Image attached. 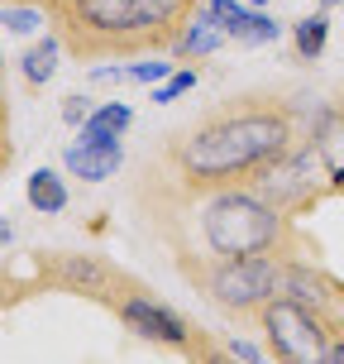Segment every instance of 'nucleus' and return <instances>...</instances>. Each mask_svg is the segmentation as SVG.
<instances>
[{"mask_svg": "<svg viewBox=\"0 0 344 364\" xmlns=\"http://www.w3.org/2000/svg\"><path fill=\"white\" fill-rule=\"evenodd\" d=\"M139 206L177 269L196 259L230 255H316V240L301 230V220L277 211L268 197H258L244 182L239 187H187L148 159L144 182H139Z\"/></svg>", "mask_w": 344, "mask_h": 364, "instance_id": "obj_1", "label": "nucleus"}, {"mask_svg": "<svg viewBox=\"0 0 344 364\" xmlns=\"http://www.w3.org/2000/svg\"><path fill=\"white\" fill-rule=\"evenodd\" d=\"M311 120L316 110L292 96L244 91L163 134L153 164L187 187H239L277 154H287L296 139H306Z\"/></svg>", "mask_w": 344, "mask_h": 364, "instance_id": "obj_2", "label": "nucleus"}, {"mask_svg": "<svg viewBox=\"0 0 344 364\" xmlns=\"http://www.w3.org/2000/svg\"><path fill=\"white\" fill-rule=\"evenodd\" d=\"M53 34L77 63L167 53L201 0H43Z\"/></svg>", "mask_w": 344, "mask_h": 364, "instance_id": "obj_3", "label": "nucleus"}, {"mask_svg": "<svg viewBox=\"0 0 344 364\" xmlns=\"http://www.w3.org/2000/svg\"><path fill=\"white\" fill-rule=\"evenodd\" d=\"M282 255H230V259H196L182 264V278L211 302L216 311H225L230 321H249L268 307L277 288H282Z\"/></svg>", "mask_w": 344, "mask_h": 364, "instance_id": "obj_4", "label": "nucleus"}, {"mask_svg": "<svg viewBox=\"0 0 344 364\" xmlns=\"http://www.w3.org/2000/svg\"><path fill=\"white\" fill-rule=\"evenodd\" d=\"M254 326L263 331L268 360H277V364H326V350L344 331V316L340 311L306 307V302L277 292L268 307L254 316Z\"/></svg>", "mask_w": 344, "mask_h": 364, "instance_id": "obj_5", "label": "nucleus"}, {"mask_svg": "<svg viewBox=\"0 0 344 364\" xmlns=\"http://www.w3.org/2000/svg\"><path fill=\"white\" fill-rule=\"evenodd\" d=\"M244 187H254L258 197H268L277 211H287L296 220L311 216L326 197H335V178H330V168H326V159H321V149H316L311 134L296 139L287 154H277L272 164H263Z\"/></svg>", "mask_w": 344, "mask_h": 364, "instance_id": "obj_6", "label": "nucleus"}, {"mask_svg": "<svg viewBox=\"0 0 344 364\" xmlns=\"http://www.w3.org/2000/svg\"><path fill=\"white\" fill-rule=\"evenodd\" d=\"M115 316H120V326L134 331L139 341H153V346H167V350H182V355H196V360H225V346H211L206 341V331L192 326L182 311H172L167 302H158L144 283H134L125 278L115 297L106 302Z\"/></svg>", "mask_w": 344, "mask_h": 364, "instance_id": "obj_7", "label": "nucleus"}, {"mask_svg": "<svg viewBox=\"0 0 344 364\" xmlns=\"http://www.w3.org/2000/svg\"><path fill=\"white\" fill-rule=\"evenodd\" d=\"M38 283H48L57 292H77V297H91V302H101L106 307L115 288L125 283V273L106 264V259L96 255H62V250H48V255H38Z\"/></svg>", "mask_w": 344, "mask_h": 364, "instance_id": "obj_8", "label": "nucleus"}, {"mask_svg": "<svg viewBox=\"0 0 344 364\" xmlns=\"http://www.w3.org/2000/svg\"><path fill=\"white\" fill-rule=\"evenodd\" d=\"M282 297H296V302H306V307H321V311H340L344 316V283L335 273L321 269V259L316 255H296L282 264Z\"/></svg>", "mask_w": 344, "mask_h": 364, "instance_id": "obj_9", "label": "nucleus"}, {"mask_svg": "<svg viewBox=\"0 0 344 364\" xmlns=\"http://www.w3.org/2000/svg\"><path fill=\"white\" fill-rule=\"evenodd\" d=\"M311 139H316V149H321L330 178H335V192L344 197V96H340V101H330V106H316Z\"/></svg>", "mask_w": 344, "mask_h": 364, "instance_id": "obj_10", "label": "nucleus"}, {"mask_svg": "<svg viewBox=\"0 0 344 364\" xmlns=\"http://www.w3.org/2000/svg\"><path fill=\"white\" fill-rule=\"evenodd\" d=\"M62 168L82 182H106L125 168V144H120V139H110V144H82V139H77V144L62 154Z\"/></svg>", "mask_w": 344, "mask_h": 364, "instance_id": "obj_11", "label": "nucleus"}, {"mask_svg": "<svg viewBox=\"0 0 344 364\" xmlns=\"http://www.w3.org/2000/svg\"><path fill=\"white\" fill-rule=\"evenodd\" d=\"M225 29H220V19L211 15V5H201L196 15L187 19V29L177 34V43L167 48V53L177 58V63H201V58H211V53H220V43H225Z\"/></svg>", "mask_w": 344, "mask_h": 364, "instance_id": "obj_12", "label": "nucleus"}, {"mask_svg": "<svg viewBox=\"0 0 344 364\" xmlns=\"http://www.w3.org/2000/svg\"><path fill=\"white\" fill-rule=\"evenodd\" d=\"M67 53V43L57 34H43L38 43H29L24 53H19V82L29 91H38V87H48L53 82V73H57V58Z\"/></svg>", "mask_w": 344, "mask_h": 364, "instance_id": "obj_13", "label": "nucleus"}, {"mask_svg": "<svg viewBox=\"0 0 344 364\" xmlns=\"http://www.w3.org/2000/svg\"><path fill=\"white\" fill-rule=\"evenodd\" d=\"M129 125H134V110H129L125 101H106V106L91 110V120L77 129V134H82V144H110V139H120Z\"/></svg>", "mask_w": 344, "mask_h": 364, "instance_id": "obj_14", "label": "nucleus"}, {"mask_svg": "<svg viewBox=\"0 0 344 364\" xmlns=\"http://www.w3.org/2000/svg\"><path fill=\"white\" fill-rule=\"evenodd\" d=\"M29 206H34L38 216L67 211V182H62V173H53V168H34V173H29Z\"/></svg>", "mask_w": 344, "mask_h": 364, "instance_id": "obj_15", "label": "nucleus"}, {"mask_svg": "<svg viewBox=\"0 0 344 364\" xmlns=\"http://www.w3.org/2000/svg\"><path fill=\"white\" fill-rule=\"evenodd\" d=\"M292 43H296V58H301V63H316L330 43V15L316 10V15L296 19V24H292Z\"/></svg>", "mask_w": 344, "mask_h": 364, "instance_id": "obj_16", "label": "nucleus"}, {"mask_svg": "<svg viewBox=\"0 0 344 364\" xmlns=\"http://www.w3.org/2000/svg\"><path fill=\"white\" fill-rule=\"evenodd\" d=\"M0 19H5L10 34H34V29H43V24H53L38 0H5V5H0Z\"/></svg>", "mask_w": 344, "mask_h": 364, "instance_id": "obj_17", "label": "nucleus"}, {"mask_svg": "<svg viewBox=\"0 0 344 364\" xmlns=\"http://www.w3.org/2000/svg\"><path fill=\"white\" fill-rule=\"evenodd\" d=\"M206 5H211V15L220 19V29L239 43V34L249 29V15H254V10H244V0H206Z\"/></svg>", "mask_w": 344, "mask_h": 364, "instance_id": "obj_18", "label": "nucleus"}, {"mask_svg": "<svg viewBox=\"0 0 344 364\" xmlns=\"http://www.w3.org/2000/svg\"><path fill=\"white\" fill-rule=\"evenodd\" d=\"M196 82H201V73H196V68H177V73L167 77L163 87L153 91V101H158V106H172V101H177V96H187V91L196 87Z\"/></svg>", "mask_w": 344, "mask_h": 364, "instance_id": "obj_19", "label": "nucleus"}, {"mask_svg": "<svg viewBox=\"0 0 344 364\" xmlns=\"http://www.w3.org/2000/svg\"><path fill=\"white\" fill-rule=\"evenodd\" d=\"M277 34H282V24L272 15H263V10H254V15H249V29L239 34V43H272Z\"/></svg>", "mask_w": 344, "mask_h": 364, "instance_id": "obj_20", "label": "nucleus"}, {"mask_svg": "<svg viewBox=\"0 0 344 364\" xmlns=\"http://www.w3.org/2000/svg\"><path fill=\"white\" fill-rule=\"evenodd\" d=\"M91 110H96V106H91V96H82V91L62 96V120H67V125H77V129H82V125L91 120Z\"/></svg>", "mask_w": 344, "mask_h": 364, "instance_id": "obj_21", "label": "nucleus"}, {"mask_svg": "<svg viewBox=\"0 0 344 364\" xmlns=\"http://www.w3.org/2000/svg\"><path fill=\"white\" fill-rule=\"evenodd\" d=\"M172 73H177L172 63H134V68H129V82H144V87H153V82H167Z\"/></svg>", "mask_w": 344, "mask_h": 364, "instance_id": "obj_22", "label": "nucleus"}, {"mask_svg": "<svg viewBox=\"0 0 344 364\" xmlns=\"http://www.w3.org/2000/svg\"><path fill=\"white\" fill-rule=\"evenodd\" d=\"M326 364H344V331L330 341V350H326Z\"/></svg>", "mask_w": 344, "mask_h": 364, "instance_id": "obj_23", "label": "nucleus"}, {"mask_svg": "<svg viewBox=\"0 0 344 364\" xmlns=\"http://www.w3.org/2000/svg\"><path fill=\"white\" fill-rule=\"evenodd\" d=\"M244 5H268V0H244Z\"/></svg>", "mask_w": 344, "mask_h": 364, "instance_id": "obj_24", "label": "nucleus"}, {"mask_svg": "<svg viewBox=\"0 0 344 364\" xmlns=\"http://www.w3.org/2000/svg\"><path fill=\"white\" fill-rule=\"evenodd\" d=\"M321 5H344V0H321Z\"/></svg>", "mask_w": 344, "mask_h": 364, "instance_id": "obj_25", "label": "nucleus"}, {"mask_svg": "<svg viewBox=\"0 0 344 364\" xmlns=\"http://www.w3.org/2000/svg\"><path fill=\"white\" fill-rule=\"evenodd\" d=\"M38 5H43V0H38Z\"/></svg>", "mask_w": 344, "mask_h": 364, "instance_id": "obj_26", "label": "nucleus"}]
</instances>
